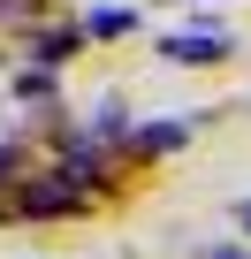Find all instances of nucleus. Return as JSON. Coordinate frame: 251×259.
Instances as JSON below:
<instances>
[{
  "label": "nucleus",
  "instance_id": "0eeeda50",
  "mask_svg": "<svg viewBox=\"0 0 251 259\" xmlns=\"http://www.w3.org/2000/svg\"><path fill=\"white\" fill-rule=\"evenodd\" d=\"M190 259H251V244H228V236H221V244H198Z\"/></svg>",
  "mask_w": 251,
  "mask_h": 259
},
{
  "label": "nucleus",
  "instance_id": "423d86ee",
  "mask_svg": "<svg viewBox=\"0 0 251 259\" xmlns=\"http://www.w3.org/2000/svg\"><path fill=\"white\" fill-rule=\"evenodd\" d=\"M16 92H23V99H38V107H46V99H54V69H23V76H16Z\"/></svg>",
  "mask_w": 251,
  "mask_h": 259
},
{
  "label": "nucleus",
  "instance_id": "39448f33",
  "mask_svg": "<svg viewBox=\"0 0 251 259\" xmlns=\"http://www.w3.org/2000/svg\"><path fill=\"white\" fill-rule=\"evenodd\" d=\"M183 138H190V122H145V130H137V145H145V153H175Z\"/></svg>",
  "mask_w": 251,
  "mask_h": 259
},
{
  "label": "nucleus",
  "instance_id": "1a4fd4ad",
  "mask_svg": "<svg viewBox=\"0 0 251 259\" xmlns=\"http://www.w3.org/2000/svg\"><path fill=\"white\" fill-rule=\"evenodd\" d=\"M236 229H251V198H243V206H236Z\"/></svg>",
  "mask_w": 251,
  "mask_h": 259
},
{
  "label": "nucleus",
  "instance_id": "f03ea898",
  "mask_svg": "<svg viewBox=\"0 0 251 259\" xmlns=\"http://www.w3.org/2000/svg\"><path fill=\"white\" fill-rule=\"evenodd\" d=\"M76 206H84V191H76V183H61V176H46V183H23V191H16V213H38V221H46V213H76Z\"/></svg>",
  "mask_w": 251,
  "mask_h": 259
},
{
  "label": "nucleus",
  "instance_id": "6e6552de",
  "mask_svg": "<svg viewBox=\"0 0 251 259\" xmlns=\"http://www.w3.org/2000/svg\"><path fill=\"white\" fill-rule=\"evenodd\" d=\"M8 168H16V145H0V183H8Z\"/></svg>",
  "mask_w": 251,
  "mask_h": 259
},
{
  "label": "nucleus",
  "instance_id": "f257e3e1",
  "mask_svg": "<svg viewBox=\"0 0 251 259\" xmlns=\"http://www.w3.org/2000/svg\"><path fill=\"white\" fill-rule=\"evenodd\" d=\"M236 54V38L213 23V31H175V38H160V61H175V69H213V61H228Z\"/></svg>",
  "mask_w": 251,
  "mask_h": 259
},
{
  "label": "nucleus",
  "instance_id": "7ed1b4c3",
  "mask_svg": "<svg viewBox=\"0 0 251 259\" xmlns=\"http://www.w3.org/2000/svg\"><path fill=\"white\" fill-rule=\"evenodd\" d=\"M76 38H84V23H76V31H38V38H31V69H61V61L76 54Z\"/></svg>",
  "mask_w": 251,
  "mask_h": 259
},
{
  "label": "nucleus",
  "instance_id": "20e7f679",
  "mask_svg": "<svg viewBox=\"0 0 251 259\" xmlns=\"http://www.w3.org/2000/svg\"><path fill=\"white\" fill-rule=\"evenodd\" d=\"M130 31H137L130 8H91V16H84V38H130Z\"/></svg>",
  "mask_w": 251,
  "mask_h": 259
}]
</instances>
